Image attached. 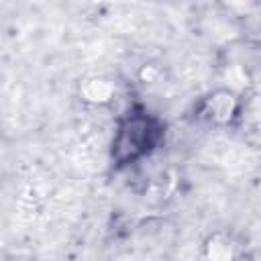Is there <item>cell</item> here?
Wrapping results in <instances>:
<instances>
[{"label":"cell","mask_w":261,"mask_h":261,"mask_svg":"<svg viewBox=\"0 0 261 261\" xmlns=\"http://www.w3.org/2000/svg\"><path fill=\"white\" fill-rule=\"evenodd\" d=\"M163 133V122L155 114L147 112L145 108L128 110V114L118 122L112 137V163L116 167H124L141 161L159 147Z\"/></svg>","instance_id":"1"},{"label":"cell","mask_w":261,"mask_h":261,"mask_svg":"<svg viewBox=\"0 0 261 261\" xmlns=\"http://www.w3.org/2000/svg\"><path fill=\"white\" fill-rule=\"evenodd\" d=\"M239 110V100L230 90H216L200 104V116L214 124H228Z\"/></svg>","instance_id":"2"}]
</instances>
